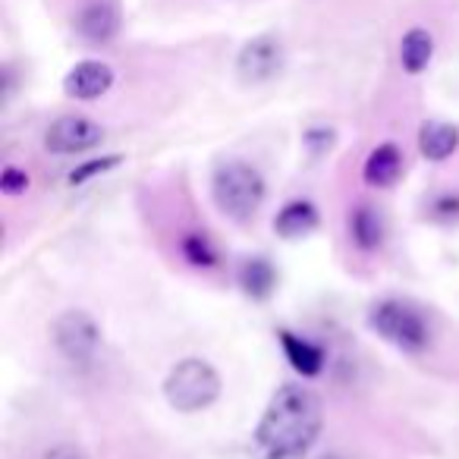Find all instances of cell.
<instances>
[{
  "instance_id": "1",
  "label": "cell",
  "mask_w": 459,
  "mask_h": 459,
  "mask_svg": "<svg viewBox=\"0 0 459 459\" xmlns=\"http://www.w3.org/2000/svg\"><path fill=\"white\" fill-rule=\"evenodd\" d=\"M325 425V409L315 390L283 384L271 396L252 437L255 459H306Z\"/></svg>"
},
{
  "instance_id": "2",
  "label": "cell",
  "mask_w": 459,
  "mask_h": 459,
  "mask_svg": "<svg viewBox=\"0 0 459 459\" xmlns=\"http://www.w3.org/2000/svg\"><path fill=\"white\" fill-rule=\"evenodd\" d=\"M211 192H214L217 208L233 221H246L252 217L264 202V179L246 160H227L214 170L211 179Z\"/></svg>"
},
{
  "instance_id": "3",
  "label": "cell",
  "mask_w": 459,
  "mask_h": 459,
  "mask_svg": "<svg viewBox=\"0 0 459 459\" xmlns=\"http://www.w3.org/2000/svg\"><path fill=\"white\" fill-rule=\"evenodd\" d=\"M164 396L177 412H202L221 396V375L204 359H183L167 375Z\"/></svg>"
},
{
  "instance_id": "4",
  "label": "cell",
  "mask_w": 459,
  "mask_h": 459,
  "mask_svg": "<svg viewBox=\"0 0 459 459\" xmlns=\"http://www.w3.org/2000/svg\"><path fill=\"white\" fill-rule=\"evenodd\" d=\"M368 325L375 327L387 343L400 346V350H409V352L425 350L428 337H431V333H428V325L421 321V315L412 312L409 306H403V302H394V299L371 308Z\"/></svg>"
},
{
  "instance_id": "5",
  "label": "cell",
  "mask_w": 459,
  "mask_h": 459,
  "mask_svg": "<svg viewBox=\"0 0 459 459\" xmlns=\"http://www.w3.org/2000/svg\"><path fill=\"white\" fill-rule=\"evenodd\" d=\"M54 346L60 350V356L73 365H89L95 362L98 346H101V327L95 325L89 312L70 308L54 321Z\"/></svg>"
},
{
  "instance_id": "6",
  "label": "cell",
  "mask_w": 459,
  "mask_h": 459,
  "mask_svg": "<svg viewBox=\"0 0 459 459\" xmlns=\"http://www.w3.org/2000/svg\"><path fill=\"white\" fill-rule=\"evenodd\" d=\"M281 70H283V45L274 35H258V39H252L237 57L239 79L249 85L268 82V79H274Z\"/></svg>"
},
{
  "instance_id": "7",
  "label": "cell",
  "mask_w": 459,
  "mask_h": 459,
  "mask_svg": "<svg viewBox=\"0 0 459 459\" xmlns=\"http://www.w3.org/2000/svg\"><path fill=\"white\" fill-rule=\"evenodd\" d=\"M104 139V129L89 117H60L45 133V145L54 154H82Z\"/></svg>"
},
{
  "instance_id": "8",
  "label": "cell",
  "mask_w": 459,
  "mask_h": 459,
  "mask_svg": "<svg viewBox=\"0 0 459 459\" xmlns=\"http://www.w3.org/2000/svg\"><path fill=\"white\" fill-rule=\"evenodd\" d=\"M110 85H114V70L101 60H82L64 79L66 98H76V101H95Z\"/></svg>"
},
{
  "instance_id": "9",
  "label": "cell",
  "mask_w": 459,
  "mask_h": 459,
  "mask_svg": "<svg viewBox=\"0 0 459 459\" xmlns=\"http://www.w3.org/2000/svg\"><path fill=\"white\" fill-rule=\"evenodd\" d=\"M76 32L91 45H104L120 32V10L114 0H89L76 13Z\"/></svg>"
},
{
  "instance_id": "10",
  "label": "cell",
  "mask_w": 459,
  "mask_h": 459,
  "mask_svg": "<svg viewBox=\"0 0 459 459\" xmlns=\"http://www.w3.org/2000/svg\"><path fill=\"white\" fill-rule=\"evenodd\" d=\"M403 170V154L396 145H377L375 152L368 154V160H365V183L375 186V189H384V186H390L396 177H400Z\"/></svg>"
},
{
  "instance_id": "11",
  "label": "cell",
  "mask_w": 459,
  "mask_h": 459,
  "mask_svg": "<svg viewBox=\"0 0 459 459\" xmlns=\"http://www.w3.org/2000/svg\"><path fill=\"white\" fill-rule=\"evenodd\" d=\"M318 227V211L312 202H290L281 214L274 217V230L283 239H302Z\"/></svg>"
},
{
  "instance_id": "12",
  "label": "cell",
  "mask_w": 459,
  "mask_h": 459,
  "mask_svg": "<svg viewBox=\"0 0 459 459\" xmlns=\"http://www.w3.org/2000/svg\"><path fill=\"white\" fill-rule=\"evenodd\" d=\"M419 148L428 160H446L459 148V129L453 123H425L419 133Z\"/></svg>"
},
{
  "instance_id": "13",
  "label": "cell",
  "mask_w": 459,
  "mask_h": 459,
  "mask_svg": "<svg viewBox=\"0 0 459 459\" xmlns=\"http://www.w3.org/2000/svg\"><path fill=\"white\" fill-rule=\"evenodd\" d=\"M434 57V39L425 29H409L400 41V64L409 76H419Z\"/></svg>"
},
{
  "instance_id": "14",
  "label": "cell",
  "mask_w": 459,
  "mask_h": 459,
  "mask_svg": "<svg viewBox=\"0 0 459 459\" xmlns=\"http://www.w3.org/2000/svg\"><path fill=\"white\" fill-rule=\"evenodd\" d=\"M281 346H283V352H287L290 365H293L299 375L312 377L325 368V352L315 343H308V340L296 337V333H290V331H281Z\"/></svg>"
},
{
  "instance_id": "15",
  "label": "cell",
  "mask_w": 459,
  "mask_h": 459,
  "mask_svg": "<svg viewBox=\"0 0 459 459\" xmlns=\"http://www.w3.org/2000/svg\"><path fill=\"white\" fill-rule=\"evenodd\" d=\"M239 287L252 296V299H268L277 287V274L264 258H252V262L243 264L239 271Z\"/></svg>"
},
{
  "instance_id": "16",
  "label": "cell",
  "mask_w": 459,
  "mask_h": 459,
  "mask_svg": "<svg viewBox=\"0 0 459 459\" xmlns=\"http://www.w3.org/2000/svg\"><path fill=\"white\" fill-rule=\"evenodd\" d=\"M352 237H356V243L362 246V249H375V246H381L384 227H381V221H377L375 211L359 208L356 214H352Z\"/></svg>"
},
{
  "instance_id": "17",
  "label": "cell",
  "mask_w": 459,
  "mask_h": 459,
  "mask_svg": "<svg viewBox=\"0 0 459 459\" xmlns=\"http://www.w3.org/2000/svg\"><path fill=\"white\" fill-rule=\"evenodd\" d=\"M183 252H186V258H189L192 264H198V268H211V264L217 262V258H214V249H211V243H208L204 237H198V233L186 237Z\"/></svg>"
},
{
  "instance_id": "18",
  "label": "cell",
  "mask_w": 459,
  "mask_h": 459,
  "mask_svg": "<svg viewBox=\"0 0 459 459\" xmlns=\"http://www.w3.org/2000/svg\"><path fill=\"white\" fill-rule=\"evenodd\" d=\"M120 154H108V158H101V160H89V164H82V167H76V170L70 173V186H82L85 179H91V177H98V173H108V170H114L117 164H120Z\"/></svg>"
},
{
  "instance_id": "19",
  "label": "cell",
  "mask_w": 459,
  "mask_h": 459,
  "mask_svg": "<svg viewBox=\"0 0 459 459\" xmlns=\"http://www.w3.org/2000/svg\"><path fill=\"white\" fill-rule=\"evenodd\" d=\"M0 189L7 192V195H20V192L29 189V177L22 170H16V167H7L4 177H0Z\"/></svg>"
},
{
  "instance_id": "20",
  "label": "cell",
  "mask_w": 459,
  "mask_h": 459,
  "mask_svg": "<svg viewBox=\"0 0 459 459\" xmlns=\"http://www.w3.org/2000/svg\"><path fill=\"white\" fill-rule=\"evenodd\" d=\"M41 459H89V453L76 444H57V446H51V450H45Z\"/></svg>"
}]
</instances>
